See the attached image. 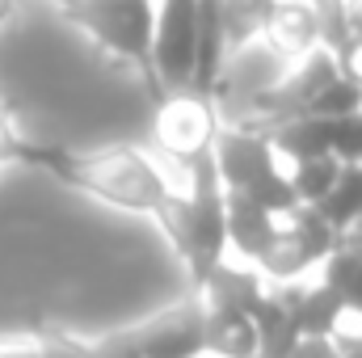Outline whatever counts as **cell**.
<instances>
[{"label":"cell","mask_w":362,"mask_h":358,"mask_svg":"<svg viewBox=\"0 0 362 358\" xmlns=\"http://www.w3.org/2000/svg\"><path fill=\"white\" fill-rule=\"evenodd\" d=\"M181 173H185V194L173 190L165 198V207L156 211V219L169 232L173 249L189 266V278L198 287L228 258V241H223V181L215 173L211 152H202L189 165H181Z\"/></svg>","instance_id":"1"},{"label":"cell","mask_w":362,"mask_h":358,"mask_svg":"<svg viewBox=\"0 0 362 358\" xmlns=\"http://www.w3.org/2000/svg\"><path fill=\"white\" fill-rule=\"evenodd\" d=\"M42 165L51 161V169L59 178H68L72 185H81L85 194L110 202V207H122V211H144V215H156L165 207V198L173 194L169 178L135 148H110V152H97V156H68V152H55V156H38Z\"/></svg>","instance_id":"2"},{"label":"cell","mask_w":362,"mask_h":358,"mask_svg":"<svg viewBox=\"0 0 362 358\" xmlns=\"http://www.w3.org/2000/svg\"><path fill=\"white\" fill-rule=\"evenodd\" d=\"M211 161H215V173H219L228 194H240V198L266 207L274 215H291L299 207L295 190L286 181V169H282V161H278V152L270 148L266 135L219 122V131L211 139Z\"/></svg>","instance_id":"3"},{"label":"cell","mask_w":362,"mask_h":358,"mask_svg":"<svg viewBox=\"0 0 362 358\" xmlns=\"http://www.w3.org/2000/svg\"><path fill=\"white\" fill-rule=\"evenodd\" d=\"M64 13L110 55L144 64V68L152 64V30H156L152 0H76Z\"/></svg>","instance_id":"4"},{"label":"cell","mask_w":362,"mask_h":358,"mask_svg":"<svg viewBox=\"0 0 362 358\" xmlns=\"http://www.w3.org/2000/svg\"><path fill=\"white\" fill-rule=\"evenodd\" d=\"M333 245H337V232L312 207H295L291 215H282L270 253L257 262V274L266 278V287L308 282L312 270L325 266V258L333 253Z\"/></svg>","instance_id":"5"},{"label":"cell","mask_w":362,"mask_h":358,"mask_svg":"<svg viewBox=\"0 0 362 358\" xmlns=\"http://www.w3.org/2000/svg\"><path fill=\"white\" fill-rule=\"evenodd\" d=\"M156 30H152V64L156 76V101L189 93L194 85V38H198V0H160Z\"/></svg>","instance_id":"6"},{"label":"cell","mask_w":362,"mask_h":358,"mask_svg":"<svg viewBox=\"0 0 362 358\" xmlns=\"http://www.w3.org/2000/svg\"><path fill=\"white\" fill-rule=\"evenodd\" d=\"M156 148L169 152L177 165H189L194 156L211 152V139L219 131V110L215 101L198 93H173L156 101Z\"/></svg>","instance_id":"7"},{"label":"cell","mask_w":362,"mask_h":358,"mask_svg":"<svg viewBox=\"0 0 362 358\" xmlns=\"http://www.w3.org/2000/svg\"><path fill=\"white\" fill-rule=\"evenodd\" d=\"M202 333H206V308H202L198 291H189L173 308L156 312L152 321L127 329L139 358H198L202 354Z\"/></svg>","instance_id":"8"},{"label":"cell","mask_w":362,"mask_h":358,"mask_svg":"<svg viewBox=\"0 0 362 358\" xmlns=\"http://www.w3.org/2000/svg\"><path fill=\"white\" fill-rule=\"evenodd\" d=\"M278 224L282 215L223 190V241H228V258H236L240 266L257 270V262L270 253L274 236H278Z\"/></svg>","instance_id":"9"},{"label":"cell","mask_w":362,"mask_h":358,"mask_svg":"<svg viewBox=\"0 0 362 358\" xmlns=\"http://www.w3.org/2000/svg\"><path fill=\"white\" fill-rule=\"evenodd\" d=\"M262 47H270L274 55L291 68L295 59H303L308 51L320 47V17L312 0H278Z\"/></svg>","instance_id":"10"},{"label":"cell","mask_w":362,"mask_h":358,"mask_svg":"<svg viewBox=\"0 0 362 358\" xmlns=\"http://www.w3.org/2000/svg\"><path fill=\"white\" fill-rule=\"evenodd\" d=\"M194 291H198L202 308H219V312H245V316H253V308H257L262 295H266V278H262L253 266H240V262L223 258V262L211 270Z\"/></svg>","instance_id":"11"},{"label":"cell","mask_w":362,"mask_h":358,"mask_svg":"<svg viewBox=\"0 0 362 358\" xmlns=\"http://www.w3.org/2000/svg\"><path fill=\"white\" fill-rule=\"evenodd\" d=\"M270 148L278 161L295 165V161H312V156H333V139H337V118H316V114H299L278 122L270 135Z\"/></svg>","instance_id":"12"},{"label":"cell","mask_w":362,"mask_h":358,"mask_svg":"<svg viewBox=\"0 0 362 358\" xmlns=\"http://www.w3.org/2000/svg\"><path fill=\"white\" fill-rule=\"evenodd\" d=\"M202 354H215V358H257V329H253V316H245V312H219V308H206Z\"/></svg>","instance_id":"13"},{"label":"cell","mask_w":362,"mask_h":358,"mask_svg":"<svg viewBox=\"0 0 362 358\" xmlns=\"http://www.w3.org/2000/svg\"><path fill=\"white\" fill-rule=\"evenodd\" d=\"M278 0H223V42H228V59L245 47H257L266 38ZM228 68V64H223Z\"/></svg>","instance_id":"14"},{"label":"cell","mask_w":362,"mask_h":358,"mask_svg":"<svg viewBox=\"0 0 362 358\" xmlns=\"http://www.w3.org/2000/svg\"><path fill=\"white\" fill-rule=\"evenodd\" d=\"M341 161L337 156H312V161H295L291 169H286V181H291V190H295V202L299 207H316L333 185L341 178Z\"/></svg>","instance_id":"15"},{"label":"cell","mask_w":362,"mask_h":358,"mask_svg":"<svg viewBox=\"0 0 362 358\" xmlns=\"http://www.w3.org/2000/svg\"><path fill=\"white\" fill-rule=\"evenodd\" d=\"M358 110H362V85L350 81V76H337L329 89L312 101V114L316 118H350Z\"/></svg>","instance_id":"16"},{"label":"cell","mask_w":362,"mask_h":358,"mask_svg":"<svg viewBox=\"0 0 362 358\" xmlns=\"http://www.w3.org/2000/svg\"><path fill=\"white\" fill-rule=\"evenodd\" d=\"M0 358H38V350H34V346H4Z\"/></svg>","instance_id":"17"},{"label":"cell","mask_w":362,"mask_h":358,"mask_svg":"<svg viewBox=\"0 0 362 358\" xmlns=\"http://www.w3.org/2000/svg\"><path fill=\"white\" fill-rule=\"evenodd\" d=\"M8 8H13V0H0V21L8 17Z\"/></svg>","instance_id":"18"},{"label":"cell","mask_w":362,"mask_h":358,"mask_svg":"<svg viewBox=\"0 0 362 358\" xmlns=\"http://www.w3.org/2000/svg\"><path fill=\"white\" fill-rule=\"evenodd\" d=\"M59 4H64V8H68V4H76V0H59Z\"/></svg>","instance_id":"19"}]
</instances>
